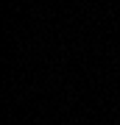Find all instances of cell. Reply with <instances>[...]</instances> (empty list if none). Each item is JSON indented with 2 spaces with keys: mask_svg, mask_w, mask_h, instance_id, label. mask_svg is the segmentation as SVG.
Segmentation results:
<instances>
[]
</instances>
